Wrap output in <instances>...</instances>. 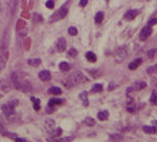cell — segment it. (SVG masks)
Returning a JSON list of instances; mask_svg holds the SVG:
<instances>
[{
  "label": "cell",
  "mask_w": 157,
  "mask_h": 142,
  "mask_svg": "<svg viewBox=\"0 0 157 142\" xmlns=\"http://www.w3.org/2000/svg\"><path fill=\"white\" fill-rule=\"evenodd\" d=\"M155 24H157V18L152 19V20L149 21V26H153V25H155Z\"/></svg>",
  "instance_id": "obj_33"
},
{
  "label": "cell",
  "mask_w": 157,
  "mask_h": 142,
  "mask_svg": "<svg viewBox=\"0 0 157 142\" xmlns=\"http://www.w3.org/2000/svg\"><path fill=\"white\" fill-rule=\"evenodd\" d=\"M62 102H63V100H61V99H59V98H53V99L49 100L48 107H54V106H56V105H61Z\"/></svg>",
  "instance_id": "obj_18"
},
{
  "label": "cell",
  "mask_w": 157,
  "mask_h": 142,
  "mask_svg": "<svg viewBox=\"0 0 157 142\" xmlns=\"http://www.w3.org/2000/svg\"><path fill=\"white\" fill-rule=\"evenodd\" d=\"M102 90H103V86L101 84H95V85H93V87L91 89V92L92 93H98Z\"/></svg>",
  "instance_id": "obj_20"
},
{
  "label": "cell",
  "mask_w": 157,
  "mask_h": 142,
  "mask_svg": "<svg viewBox=\"0 0 157 142\" xmlns=\"http://www.w3.org/2000/svg\"><path fill=\"white\" fill-rule=\"evenodd\" d=\"M14 81H15V87H16L17 89L21 90L22 92L27 93V92H30V91H32V85H30L27 80L19 81V80H17V78H15Z\"/></svg>",
  "instance_id": "obj_3"
},
{
  "label": "cell",
  "mask_w": 157,
  "mask_h": 142,
  "mask_svg": "<svg viewBox=\"0 0 157 142\" xmlns=\"http://www.w3.org/2000/svg\"><path fill=\"white\" fill-rule=\"evenodd\" d=\"M83 79H84V75L82 74V72L77 71V72H74L72 74H70V75L67 77L65 85H66L67 87L71 88V87H74V86H77L78 84H81V83L83 81Z\"/></svg>",
  "instance_id": "obj_2"
},
{
  "label": "cell",
  "mask_w": 157,
  "mask_h": 142,
  "mask_svg": "<svg viewBox=\"0 0 157 142\" xmlns=\"http://www.w3.org/2000/svg\"><path fill=\"white\" fill-rule=\"evenodd\" d=\"M48 93L54 94V95H60L62 93V90L60 88H58V87H50L48 89Z\"/></svg>",
  "instance_id": "obj_11"
},
{
  "label": "cell",
  "mask_w": 157,
  "mask_h": 142,
  "mask_svg": "<svg viewBox=\"0 0 157 142\" xmlns=\"http://www.w3.org/2000/svg\"><path fill=\"white\" fill-rule=\"evenodd\" d=\"M147 86V84L146 83H144V81H136L134 85H133V90H142L143 88H145Z\"/></svg>",
  "instance_id": "obj_12"
},
{
  "label": "cell",
  "mask_w": 157,
  "mask_h": 142,
  "mask_svg": "<svg viewBox=\"0 0 157 142\" xmlns=\"http://www.w3.org/2000/svg\"><path fill=\"white\" fill-rule=\"evenodd\" d=\"M30 100L34 102V109L36 110V111H39V109H40V100L38 99V98H36V97H30Z\"/></svg>",
  "instance_id": "obj_19"
},
{
  "label": "cell",
  "mask_w": 157,
  "mask_h": 142,
  "mask_svg": "<svg viewBox=\"0 0 157 142\" xmlns=\"http://www.w3.org/2000/svg\"><path fill=\"white\" fill-rule=\"evenodd\" d=\"M57 48H58V51L59 52H63L66 48V40L64 38H60L59 41H58V44H57Z\"/></svg>",
  "instance_id": "obj_8"
},
{
  "label": "cell",
  "mask_w": 157,
  "mask_h": 142,
  "mask_svg": "<svg viewBox=\"0 0 157 142\" xmlns=\"http://www.w3.org/2000/svg\"><path fill=\"white\" fill-rule=\"evenodd\" d=\"M8 44H9V30L6 28L0 43V71L5 67L8 60Z\"/></svg>",
  "instance_id": "obj_1"
},
{
  "label": "cell",
  "mask_w": 157,
  "mask_h": 142,
  "mask_svg": "<svg viewBox=\"0 0 157 142\" xmlns=\"http://www.w3.org/2000/svg\"><path fill=\"white\" fill-rule=\"evenodd\" d=\"M45 125H46V128H47L49 131H53V129H54V127H55V121H54L53 119H48V120L45 121Z\"/></svg>",
  "instance_id": "obj_22"
},
{
  "label": "cell",
  "mask_w": 157,
  "mask_h": 142,
  "mask_svg": "<svg viewBox=\"0 0 157 142\" xmlns=\"http://www.w3.org/2000/svg\"><path fill=\"white\" fill-rule=\"evenodd\" d=\"M51 75H50V72L47 70H43V71H40L39 72V78L43 81H48L50 79Z\"/></svg>",
  "instance_id": "obj_7"
},
{
  "label": "cell",
  "mask_w": 157,
  "mask_h": 142,
  "mask_svg": "<svg viewBox=\"0 0 157 142\" xmlns=\"http://www.w3.org/2000/svg\"><path fill=\"white\" fill-rule=\"evenodd\" d=\"M67 12H68V9L65 7V6H62L59 10H57L51 17H50V20L51 21H57V20H60V19H62V18H64L65 16H66V14H67Z\"/></svg>",
  "instance_id": "obj_4"
},
{
  "label": "cell",
  "mask_w": 157,
  "mask_h": 142,
  "mask_svg": "<svg viewBox=\"0 0 157 142\" xmlns=\"http://www.w3.org/2000/svg\"><path fill=\"white\" fill-rule=\"evenodd\" d=\"M28 65L29 66H33V67H38L40 64H41V61L39 59H32V60H28Z\"/></svg>",
  "instance_id": "obj_16"
},
{
  "label": "cell",
  "mask_w": 157,
  "mask_h": 142,
  "mask_svg": "<svg viewBox=\"0 0 157 142\" xmlns=\"http://www.w3.org/2000/svg\"><path fill=\"white\" fill-rule=\"evenodd\" d=\"M151 34H152V27L148 25V26H146V27L143 28V30L140 32V39L142 40H146Z\"/></svg>",
  "instance_id": "obj_6"
},
{
  "label": "cell",
  "mask_w": 157,
  "mask_h": 142,
  "mask_svg": "<svg viewBox=\"0 0 157 142\" xmlns=\"http://www.w3.org/2000/svg\"><path fill=\"white\" fill-rule=\"evenodd\" d=\"M88 3V0H80V5L81 6H85Z\"/></svg>",
  "instance_id": "obj_35"
},
{
  "label": "cell",
  "mask_w": 157,
  "mask_h": 142,
  "mask_svg": "<svg viewBox=\"0 0 157 142\" xmlns=\"http://www.w3.org/2000/svg\"><path fill=\"white\" fill-rule=\"evenodd\" d=\"M142 62H143L142 59H137V60H135L134 62L130 63V65H129V69H130V70H135V69L142 64Z\"/></svg>",
  "instance_id": "obj_10"
},
{
  "label": "cell",
  "mask_w": 157,
  "mask_h": 142,
  "mask_svg": "<svg viewBox=\"0 0 157 142\" xmlns=\"http://www.w3.org/2000/svg\"><path fill=\"white\" fill-rule=\"evenodd\" d=\"M15 141H17V142H25L26 141V139H23V138H19V139H15Z\"/></svg>",
  "instance_id": "obj_36"
},
{
  "label": "cell",
  "mask_w": 157,
  "mask_h": 142,
  "mask_svg": "<svg viewBox=\"0 0 157 142\" xmlns=\"http://www.w3.org/2000/svg\"><path fill=\"white\" fill-rule=\"evenodd\" d=\"M86 59H87L89 62H91V63H94V62L96 61V57H95V54H94L93 52H91V51H89V52L86 53Z\"/></svg>",
  "instance_id": "obj_15"
},
{
  "label": "cell",
  "mask_w": 157,
  "mask_h": 142,
  "mask_svg": "<svg viewBox=\"0 0 157 142\" xmlns=\"http://www.w3.org/2000/svg\"><path fill=\"white\" fill-rule=\"evenodd\" d=\"M151 102L152 103H155V105H157V94L156 92L154 91L153 92V94H152V97H151Z\"/></svg>",
  "instance_id": "obj_32"
},
{
  "label": "cell",
  "mask_w": 157,
  "mask_h": 142,
  "mask_svg": "<svg viewBox=\"0 0 157 142\" xmlns=\"http://www.w3.org/2000/svg\"><path fill=\"white\" fill-rule=\"evenodd\" d=\"M155 52H156V50H155V49H152V50H150V51L148 52V54H149V58H150V59H152V58L154 57V53H155Z\"/></svg>",
  "instance_id": "obj_34"
},
{
  "label": "cell",
  "mask_w": 157,
  "mask_h": 142,
  "mask_svg": "<svg viewBox=\"0 0 157 142\" xmlns=\"http://www.w3.org/2000/svg\"><path fill=\"white\" fill-rule=\"evenodd\" d=\"M103 19H104V14H103L102 12H98V13L95 15V18H94L95 22H96V23H101V22L103 21Z\"/></svg>",
  "instance_id": "obj_23"
},
{
  "label": "cell",
  "mask_w": 157,
  "mask_h": 142,
  "mask_svg": "<svg viewBox=\"0 0 157 142\" xmlns=\"http://www.w3.org/2000/svg\"><path fill=\"white\" fill-rule=\"evenodd\" d=\"M68 32H69V35H70V36H76V35L78 34V29H77L76 27L71 26V27H69V28H68Z\"/></svg>",
  "instance_id": "obj_25"
},
{
  "label": "cell",
  "mask_w": 157,
  "mask_h": 142,
  "mask_svg": "<svg viewBox=\"0 0 157 142\" xmlns=\"http://www.w3.org/2000/svg\"><path fill=\"white\" fill-rule=\"evenodd\" d=\"M144 132L147 133V134H156L157 133V129L156 128H151V127H144L143 128Z\"/></svg>",
  "instance_id": "obj_17"
},
{
  "label": "cell",
  "mask_w": 157,
  "mask_h": 142,
  "mask_svg": "<svg viewBox=\"0 0 157 142\" xmlns=\"http://www.w3.org/2000/svg\"><path fill=\"white\" fill-rule=\"evenodd\" d=\"M137 10L136 9H131V10H128L127 13H126V15H125V18L127 19V20H133L136 16H137Z\"/></svg>",
  "instance_id": "obj_9"
},
{
  "label": "cell",
  "mask_w": 157,
  "mask_h": 142,
  "mask_svg": "<svg viewBox=\"0 0 157 142\" xmlns=\"http://www.w3.org/2000/svg\"><path fill=\"white\" fill-rule=\"evenodd\" d=\"M80 97H81V99L83 100L84 105H85V106H88V99H87V92H86V91L82 92V93L80 94Z\"/></svg>",
  "instance_id": "obj_24"
},
{
  "label": "cell",
  "mask_w": 157,
  "mask_h": 142,
  "mask_svg": "<svg viewBox=\"0 0 157 142\" xmlns=\"http://www.w3.org/2000/svg\"><path fill=\"white\" fill-rule=\"evenodd\" d=\"M110 140H114V141H121V140H123V137L121 136V135H111L110 136Z\"/></svg>",
  "instance_id": "obj_26"
},
{
  "label": "cell",
  "mask_w": 157,
  "mask_h": 142,
  "mask_svg": "<svg viewBox=\"0 0 157 142\" xmlns=\"http://www.w3.org/2000/svg\"><path fill=\"white\" fill-rule=\"evenodd\" d=\"M1 110L3 112V114H5L6 116H11L15 113V106H13V103H3L1 106Z\"/></svg>",
  "instance_id": "obj_5"
},
{
  "label": "cell",
  "mask_w": 157,
  "mask_h": 142,
  "mask_svg": "<svg viewBox=\"0 0 157 142\" xmlns=\"http://www.w3.org/2000/svg\"><path fill=\"white\" fill-rule=\"evenodd\" d=\"M147 71H148V73H155V72H157V64L151 66V67H149V68L147 69Z\"/></svg>",
  "instance_id": "obj_27"
},
{
  "label": "cell",
  "mask_w": 157,
  "mask_h": 142,
  "mask_svg": "<svg viewBox=\"0 0 157 142\" xmlns=\"http://www.w3.org/2000/svg\"><path fill=\"white\" fill-rule=\"evenodd\" d=\"M108 116H109V113H108L107 111H102V112H100V113L97 114V118H98L100 120H102V121L107 120Z\"/></svg>",
  "instance_id": "obj_13"
},
{
  "label": "cell",
  "mask_w": 157,
  "mask_h": 142,
  "mask_svg": "<svg viewBox=\"0 0 157 142\" xmlns=\"http://www.w3.org/2000/svg\"><path fill=\"white\" fill-rule=\"evenodd\" d=\"M51 134H53V136L58 137V136H60L62 134V130L61 129H56L55 131H51Z\"/></svg>",
  "instance_id": "obj_28"
},
{
  "label": "cell",
  "mask_w": 157,
  "mask_h": 142,
  "mask_svg": "<svg viewBox=\"0 0 157 142\" xmlns=\"http://www.w3.org/2000/svg\"><path fill=\"white\" fill-rule=\"evenodd\" d=\"M59 67H60V70L63 71V72H67V71H69V69H70L69 64L66 63V62H62V63H60Z\"/></svg>",
  "instance_id": "obj_14"
},
{
  "label": "cell",
  "mask_w": 157,
  "mask_h": 142,
  "mask_svg": "<svg viewBox=\"0 0 157 142\" xmlns=\"http://www.w3.org/2000/svg\"><path fill=\"white\" fill-rule=\"evenodd\" d=\"M46 7L47 8H54V6H55V2L53 1V0H48V1H46Z\"/></svg>",
  "instance_id": "obj_30"
},
{
  "label": "cell",
  "mask_w": 157,
  "mask_h": 142,
  "mask_svg": "<svg viewBox=\"0 0 157 142\" xmlns=\"http://www.w3.org/2000/svg\"><path fill=\"white\" fill-rule=\"evenodd\" d=\"M118 87V85L117 84H115V83H113V81H111L110 84H109V86H108V90L109 91H111V90H114L115 88H117Z\"/></svg>",
  "instance_id": "obj_29"
},
{
  "label": "cell",
  "mask_w": 157,
  "mask_h": 142,
  "mask_svg": "<svg viewBox=\"0 0 157 142\" xmlns=\"http://www.w3.org/2000/svg\"><path fill=\"white\" fill-rule=\"evenodd\" d=\"M84 123L86 125H88V127H93L95 124V120L93 118H91V117H87V118H85Z\"/></svg>",
  "instance_id": "obj_21"
},
{
  "label": "cell",
  "mask_w": 157,
  "mask_h": 142,
  "mask_svg": "<svg viewBox=\"0 0 157 142\" xmlns=\"http://www.w3.org/2000/svg\"><path fill=\"white\" fill-rule=\"evenodd\" d=\"M68 54H69L70 57H76V56L78 54V51H77L75 48H70V49L68 50Z\"/></svg>",
  "instance_id": "obj_31"
}]
</instances>
